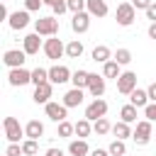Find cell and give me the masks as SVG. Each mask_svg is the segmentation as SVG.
I'll use <instances>...</instances> for the list:
<instances>
[{"label":"cell","instance_id":"cell-1","mask_svg":"<svg viewBox=\"0 0 156 156\" xmlns=\"http://www.w3.org/2000/svg\"><path fill=\"white\" fill-rule=\"evenodd\" d=\"M115 20H117L119 27H129V24L136 20V7H134L132 2H119V5H117V15H115Z\"/></svg>","mask_w":156,"mask_h":156},{"label":"cell","instance_id":"cell-2","mask_svg":"<svg viewBox=\"0 0 156 156\" xmlns=\"http://www.w3.org/2000/svg\"><path fill=\"white\" fill-rule=\"evenodd\" d=\"M34 32L39 37H56L58 32V20L56 17H39L34 22Z\"/></svg>","mask_w":156,"mask_h":156},{"label":"cell","instance_id":"cell-3","mask_svg":"<svg viewBox=\"0 0 156 156\" xmlns=\"http://www.w3.org/2000/svg\"><path fill=\"white\" fill-rule=\"evenodd\" d=\"M2 127H5V136H7V141H10V144H20V139H22V136H27V134H24V129L20 127L17 117H5Z\"/></svg>","mask_w":156,"mask_h":156},{"label":"cell","instance_id":"cell-4","mask_svg":"<svg viewBox=\"0 0 156 156\" xmlns=\"http://www.w3.org/2000/svg\"><path fill=\"white\" fill-rule=\"evenodd\" d=\"M44 54H46V58H51V61H58V58L66 54V46H63V41H61V39H56V37H49V39L44 41Z\"/></svg>","mask_w":156,"mask_h":156},{"label":"cell","instance_id":"cell-5","mask_svg":"<svg viewBox=\"0 0 156 156\" xmlns=\"http://www.w3.org/2000/svg\"><path fill=\"white\" fill-rule=\"evenodd\" d=\"M134 90H136V73H134V71H124V73L117 78V93L132 95Z\"/></svg>","mask_w":156,"mask_h":156},{"label":"cell","instance_id":"cell-6","mask_svg":"<svg viewBox=\"0 0 156 156\" xmlns=\"http://www.w3.org/2000/svg\"><path fill=\"white\" fill-rule=\"evenodd\" d=\"M2 61L7 68H24V61H27V54L20 51V49H7L2 54Z\"/></svg>","mask_w":156,"mask_h":156},{"label":"cell","instance_id":"cell-7","mask_svg":"<svg viewBox=\"0 0 156 156\" xmlns=\"http://www.w3.org/2000/svg\"><path fill=\"white\" fill-rule=\"evenodd\" d=\"M44 110H46V117L54 119L56 124H58V122H66V117H68V107H66L63 102H46Z\"/></svg>","mask_w":156,"mask_h":156},{"label":"cell","instance_id":"cell-8","mask_svg":"<svg viewBox=\"0 0 156 156\" xmlns=\"http://www.w3.org/2000/svg\"><path fill=\"white\" fill-rule=\"evenodd\" d=\"M107 115V102L105 100H93L88 107H85V119H90V122H95V119H102Z\"/></svg>","mask_w":156,"mask_h":156},{"label":"cell","instance_id":"cell-9","mask_svg":"<svg viewBox=\"0 0 156 156\" xmlns=\"http://www.w3.org/2000/svg\"><path fill=\"white\" fill-rule=\"evenodd\" d=\"M132 139H134L139 146H146V144H149V139H151V122H149V119L136 122V129H134Z\"/></svg>","mask_w":156,"mask_h":156},{"label":"cell","instance_id":"cell-10","mask_svg":"<svg viewBox=\"0 0 156 156\" xmlns=\"http://www.w3.org/2000/svg\"><path fill=\"white\" fill-rule=\"evenodd\" d=\"M7 80H10V85H15V88L27 85V83H32V71H27V68H10Z\"/></svg>","mask_w":156,"mask_h":156},{"label":"cell","instance_id":"cell-11","mask_svg":"<svg viewBox=\"0 0 156 156\" xmlns=\"http://www.w3.org/2000/svg\"><path fill=\"white\" fill-rule=\"evenodd\" d=\"M71 29H73L76 34H85V32L90 29V12H78V15H73Z\"/></svg>","mask_w":156,"mask_h":156},{"label":"cell","instance_id":"cell-12","mask_svg":"<svg viewBox=\"0 0 156 156\" xmlns=\"http://www.w3.org/2000/svg\"><path fill=\"white\" fill-rule=\"evenodd\" d=\"M71 71L66 68V66H51L49 68V83H54V85H61V83H66V80H71Z\"/></svg>","mask_w":156,"mask_h":156},{"label":"cell","instance_id":"cell-13","mask_svg":"<svg viewBox=\"0 0 156 156\" xmlns=\"http://www.w3.org/2000/svg\"><path fill=\"white\" fill-rule=\"evenodd\" d=\"M22 44H24V54L27 56H34V54H39V49H44V44H41V39H39V34L34 32V34H27L24 39H22Z\"/></svg>","mask_w":156,"mask_h":156},{"label":"cell","instance_id":"cell-14","mask_svg":"<svg viewBox=\"0 0 156 156\" xmlns=\"http://www.w3.org/2000/svg\"><path fill=\"white\" fill-rule=\"evenodd\" d=\"M88 93L98 100V98H102V93H105V76H98V73H90V80H88Z\"/></svg>","mask_w":156,"mask_h":156},{"label":"cell","instance_id":"cell-15","mask_svg":"<svg viewBox=\"0 0 156 156\" xmlns=\"http://www.w3.org/2000/svg\"><path fill=\"white\" fill-rule=\"evenodd\" d=\"M51 93H54V83H44V85H37L34 88V102L37 105H46V102H51L49 98H51Z\"/></svg>","mask_w":156,"mask_h":156},{"label":"cell","instance_id":"cell-16","mask_svg":"<svg viewBox=\"0 0 156 156\" xmlns=\"http://www.w3.org/2000/svg\"><path fill=\"white\" fill-rule=\"evenodd\" d=\"M7 22H10V27L15 29V32H20V29H24L27 24H29V12L27 10H17V12H12L10 17H7Z\"/></svg>","mask_w":156,"mask_h":156},{"label":"cell","instance_id":"cell-17","mask_svg":"<svg viewBox=\"0 0 156 156\" xmlns=\"http://www.w3.org/2000/svg\"><path fill=\"white\" fill-rule=\"evenodd\" d=\"M83 98H85V95H83V90H80V88H71V90L63 95V100H61V102H63L66 107H78V105L83 102Z\"/></svg>","mask_w":156,"mask_h":156},{"label":"cell","instance_id":"cell-18","mask_svg":"<svg viewBox=\"0 0 156 156\" xmlns=\"http://www.w3.org/2000/svg\"><path fill=\"white\" fill-rule=\"evenodd\" d=\"M85 10L90 12V17H105V15L110 12L105 0H88V7H85Z\"/></svg>","mask_w":156,"mask_h":156},{"label":"cell","instance_id":"cell-19","mask_svg":"<svg viewBox=\"0 0 156 156\" xmlns=\"http://www.w3.org/2000/svg\"><path fill=\"white\" fill-rule=\"evenodd\" d=\"M24 134H27V139H39V136H44V124L39 119H29L24 127Z\"/></svg>","mask_w":156,"mask_h":156},{"label":"cell","instance_id":"cell-20","mask_svg":"<svg viewBox=\"0 0 156 156\" xmlns=\"http://www.w3.org/2000/svg\"><path fill=\"white\" fill-rule=\"evenodd\" d=\"M93 61H95V63H107V61H112V51H110V46H105V44L95 46V49H93Z\"/></svg>","mask_w":156,"mask_h":156},{"label":"cell","instance_id":"cell-21","mask_svg":"<svg viewBox=\"0 0 156 156\" xmlns=\"http://www.w3.org/2000/svg\"><path fill=\"white\" fill-rule=\"evenodd\" d=\"M68 154H71V156H88V154H90L88 141H85V139H76V141H71V144H68Z\"/></svg>","mask_w":156,"mask_h":156},{"label":"cell","instance_id":"cell-22","mask_svg":"<svg viewBox=\"0 0 156 156\" xmlns=\"http://www.w3.org/2000/svg\"><path fill=\"white\" fill-rule=\"evenodd\" d=\"M88 80H90V73L88 71H83V68H78L73 76H71V83H73V88H88Z\"/></svg>","mask_w":156,"mask_h":156},{"label":"cell","instance_id":"cell-23","mask_svg":"<svg viewBox=\"0 0 156 156\" xmlns=\"http://www.w3.org/2000/svg\"><path fill=\"white\" fill-rule=\"evenodd\" d=\"M102 76H105V78H115V80H117V78L122 76L119 63H117L115 58H112V61H107V63H102Z\"/></svg>","mask_w":156,"mask_h":156},{"label":"cell","instance_id":"cell-24","mask_svg":"<svg viewBox=\"0 0 156 156\" xmlns=\"http://www.w3.org/2000/svg\"><path fill=\"white\" fill-rule=\"evenodd\" d=\"M129 102H132L134 107H146V105H149V93H146V90H139V88H136V90H134V93L129 95Z\"/></svg>","mask_w":156,"mask_h":156},{"label":"cell","instance_id":"cell-25","mask_svg":"<svg viewBox=\"0 0 156 156\" xmlns=\"http://www.w3.org/2000/svg\"><path fill=\"white\" fill-rule=\"evenodd\" d=\"M66 56H68V58H80V56H83V44H80L78 39L68 41V44H66Z\"/></svg>","mask_w":156,"mask_h":156},{"label":"cell","instance_id":"cell-26","mask_svg":"<svg viewBox=\"0 0 156 156\" xmlns=\"http://www.w3.org/2000/svg\"><path fill=\"white\" fill-rule=\"evenodd\" d=\"M136 110H139V107H134L132 102H129V105H124V107L119 110V117H122V122H127V124L136 122Z\"/></svg>","mask_w":156,"mask_h":156},{"label":"cell","instance_id":"cell-27","mask_svg":"<svg viewBox=\"0 0 156 156\" xmlns=\"http://www.w3.org/2000/svg\"><path fill=\"white\" fill-rule=\"evenodd\" d=\"M112 134H115L117 139H122V141H124V139H127V136H132L134 132L129 129V124H127V122H117V124H112Z\"/></svg>","mask_w":156,"mask_h":156},{"label":"cell","instance_id":"cell-28","mask_svg":"<svg viewBox=\"0 0 156 156\" xmlns=\"http://www.w3.org/2000/svg\"><path fill=\"white\" fill-rule=\"evenodd\" d=\"M32 83H34V88H37V85H44V83H49V71L37 66V68L32 71Z\"/></svg>","mask_w":156,"mask_h":156},{"label":"cell","instance_id":"cell-29","mask_svg":"<svg viewBox=\"0 0 156 156\" xmlns=\"http://www.w3.org/2000/svg\"><path fill=\"white\" fill-rule=\"evenodd\" d=\"M90 132H93V124H90V119H85V117H83V119H78V122H76V134H78L80 139H85Z\"/></svg>","mask_w":156,"mask_h":156},{"label":"cell","instance_id":"cell-30","mask_svg":"<svg viewBox=\"0 0 156 156\" xmlns=\"http://www.w3.org/2000/svg\"><path fill=\"white\" fill-rule=\"evenodd\" d=\"M44 5H49L56 17H61V15L68 10V2H66V0H44Z\"/></svg>","mask_w":156,"mask_h":156},{"label":"cell","instance_id":"cell-31","mask_svg":"<svg viewBox=\"0 0 156 156\" xmlns=\"http://www.w3.org/2000/svg\"><path fill=\"white\" fill-rule=\"evenodd\" d=\"M93 132L98 134V136H102V134H107V132H112V124L102 117V119H95L93 122Z\"/></svg>","mask_w":156,"mask_h":156},{"label":"cell","instance_id":"cell-32","mask_svg":"<svg viewBox=\"0 0 156 156\" xmlns=\"http://www.w3.org/2000/svg\"><path fill=\"white\" fill-rule=\"evenodd\" d=\"M107 151H110V156H127V146H124L122 139H115V141L107 146Z\"/></svg>","mask_w":156,"mask_h":156},{"label":"cell","instance_id":"cell-33","mask_svg":"<svg viewBox=\"0 0 156 156\" xmlns=\"http://www.w3.org/2000/svg\"><path fill=\"white\" fill-rule=\"evenodd\" d=\"M71 134H76V124H71L68 119H66V122H58V136L68 139Z\"/></svg>","mask_w":156,"mask_h":156},{"label":"cell","instance_id":"cell-34","mask_svg":"<svg viewBox=\"0 0 156 156\" xmlns=\"http://www.w3.org/2000/svg\"><path fill=\"white\" fill-rule=\"evenodd\" d=\"M115 61H117L119 66H127V63L132 61V51H129V49H117V54H115Z\"/></svg>","mask_w":156,"mask_h":156},{"label":"cell","instance_id":"cell-35","mask_svg":"<svg viewBox=\"0 0 156 156\" xmlns=\"http://www.w3.org/2000/svg\"><path fill=\"white\" fill-rule=\"evenodd\" d=\"M37 151H39L37 139H27V141H22V154H24V156H34Z\"/></svg>","mask_w":156,"mask_h":156},{"label":"cell","instance_id":"cell-36","mask_svg":"<svg viewBox=\"0 0 156 156\" xmlns=\"http://www.w3.org/2000/svg\"><path fill=\"white\" fill-rule=\"evenodd\" d=\"M66 2H68V10H71L73 15L85 12V7H88V0H66Z\"/></svg>","mask_w":156,"mask_h":156},{"label":"cell","instance_id":"cell-37","mask_svg":"<svg viewBox=\"0 0 156 156\" xmlns=\"http://www.w3.org/2000/svg\"><path fill=\"white\" fill-rule=\"evenodd\" d=\"M144 117H146L149 122H156V102H149V105L144 107Z\"/></svg>","mask_w":156,"mask_h":156},{"label":"cell","instance_id":"cell-38","mask_svg":"<svg viewBox=\"0 0 156 156\" xmlns=\"http://www.w3.org/2000/svg\"><path fill=\"white\" fill-rule=\"evenodd\" d=\"M5 156H24L22 154V144H10L5 149Z\"/></svg>","mask_w":156,"mask_h":156},{"label":"cell","instance_id":"cell-39","mask_svg":"<svg viewBox=\"0 0 156 156\" xmlns=\"http://www.w3.org/2000/svg\"><path fill=\"white\" fill-rule=\"evenodd\" d=\"M44 5V0H24V10L27 12H34V10H39Z\"/></svg>","mask_w":156,"mask_h":156},{"label":"cell","instance_id":"cell-40","mask_svg":"<svg viewBox=\"0 0 156 156\" xmlns=\"http://www.w3.org/2000/svg\"><path fill=\"white\" fill-rule=\"evenodd\" d=\"M151 2H154V0H132V5H134L136 10H144V12H146V7H149Z\"/></svg>","mask_w":156,"mask_h":156},{"label":"cell","instance_id":"cell-41","mask_svg":"<svg viewBox=\"0 0 156 156\" xmlns=\"http://www.w3.org/2000/svg\"><path fill=\"white\" fill-rule=\"evenodd\" d=\"M146 17H149L151 22H156V2H151V5L146 7Z\"/></svg>","mask_w":156,"mask_h":156},{"label":"cell","instance_id":"cell-42","mask_svg":"<svg viewBox=\"0 0 156 156\" xmlns=\"http://www.w3.org/2000/svg\"><path fill=\"white\" fill-rule=\"evenodd\" d=\"M146 93H149V100H151V102H156V83H151V85L146 88Z\"/></svg>","mask_w":156,"mask_h":156},{"label":"cell","instance_id":"cell-43","mask_svg":"<svg viewBox=\"0 0 156 156\" xmlns=\"http://www.w3.org/2000/svg\"><path fill=\"white\" fill-rule=\"evenodd\" d=\"M90 156H110V151L107 149H95V151H90Z\"/></svg>","mask_w":156,"mask_h":156},{"label":"cell","instance_id":"cell-44","mask_svg":"<svg viewBox=\"0 0 156 156\" xmlns=\"http://www.w3.org/2000/svg\"><path fill=\"white\" fill-rule=\"evenodd\" d=\"M149 37H151V39H156V22H151V24H149Z\"/></svg>","mask_w":156,"mask_h":156},{"label":"cell","instance_id":"cell-45","mask_svg":"<svg viewBox=\"0 0 156 156\" xmlns=\"http://www.w3.org/2000/svg\"><path fill=\"white\" fill-rule=\"evenodd\" d=\"M46 156H63V151H61V149H49Z\"/></svg>","mask_w":156,"mask_h":156},{"label":"cell","instance_id":"cell-46","mask_svg":"<svg viewBox=\"0 0 156 156\" xmlns=\"http://www.w3.org/2000/svg\"><path fill=\"white\" fill-rule=\"evenodd\" d=\"M2 2H7V0H2Z\"/></svg>","mask_w":156,"mask_h":156}]
</instances>
